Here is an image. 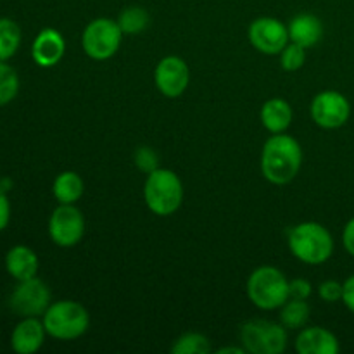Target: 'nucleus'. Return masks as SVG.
<instances>
[{"mask_svg": "<svg viewBox=\"0 0 354 354\" xmlns=\"http://www.w3.org/2000/svg\"><path fill=\"white\" fill-rule=\"evenodd\" d=\"M54 197L61 204H73L83 196V180L78 173L64 171L54 180Z\"/></svg>", "mask_w": 354, "mask_h": 354, "instance_id": "19", "label": "nucleus"}, {"mask_svg": "<svg viewBox=\"0 0 354 354\" xmlns=\"http://www.w3.org/2000/svg\"><path fill=\"white\" fill-rule=\"evenodd\" d=\"M6 268L17 282L33 279L38 272V258L26 245H14L6 256Z\"/></svg>", "mask_w": 354, "mask_h": 354, "instance_id": "17", "label": "nucleus"}, {"mask_svg": "<svg viewBox=\"0 0 354 354\" xmlns=\"http://www.w3.org/2000/svg\"><path fill=\"white\" fill-rule=\"evenodd\" d=\"M344 290H342V301L348 306V310L354 313V275L349 277L344 283Z\"/></svg>", "mask_w": 354, "mask_h": 354, "instance_id": "30", "label": "nucleus"}, {"mask_svg": "<svg viewBox=\"0 0 354 354\" xmlns=\"http://www.w3.org/2000/svg\"><path fill=\"white\" fill-rule=\"evenodd\" d=\"M156 162H158V159H156L154 152L149 151L147 147L140 149V151L137 152V165L140 166L142 169H145V171H154Z\"/></svg>", "mask_w": 354, "mask_h": 354, "instance_id": "28", "label": "nucleus"}, {"mask_svg": "<svg viewBox=\"0 0 354 354\" xmlns=\"http://www.w3.org/2000/svg\"><path fill=\"white\" fill-rule=\"evenodd\" d=\"M349 114H351L349 100L335 90L320 92L311 102V118L318 127L327 128V130H334L346 124Z\"/></svg>", "mask_w": 354, "mask_h": 354, "instance_id": "10", "label": "nucleus"}, {"mask_svg": "<svg viewBox=\"0 0 354 354\" xmlns=\"http://www.w3.org/2000/svg\"><path fill=\"white\" fill-rule=\"evenodd\" d=\"M324 37V24L313 14H299L289 24V38L294 44L308 48L317 45Z\"/></svg>", "mask_w": 354, "mask_h": 354, "instance_id": "16", "label": "nucleus"}, {"mask_svg": "<svg viewBox=\"0 0 354 354\" xmlns=\"http://www.w3.org/2000/svg\"><path fill=\"white\" fill-rule=\"evenodd\" d=\"M242 344L252 354H282L287 348V330L283 325L268 320H251L242 325Z\"/></svg>", "mask_w": 354, "mask_h": 354, "instance_id": "6", "label": "nucleus"}, {"mask_svg": "<svg viewBox=\"0 0 354 354\" xmlns=\"http://www.w3.org/2000/svg\"><path fill=\"white\" fill-rule=\"evenodd\" d=\"M211 351L209 341L201 334H185L173 344V354H206Z\"/></svg>", "mask_w": 354, "mask_h": 354, "instance_id": "24", "label": "nucleus"}, {"mask_svg": "<svg viewBox=\"0 0 354 354\" xmlns=\"http://www.w3.org/2000/svg\"><path fill=\"white\" fill-rule=\"evenodd\" d=\"M66 50V41L57 30L45 28L37 35L31 47L33 61L41 68H50L55 66L62 59Z\"/></svg>", "mask_w": 354, "mask_h": 354, "instance_id": "13", "label": "nucleus"}, {"mask_svg": "<svg viewBox=\"0 0 354 354\" xmlns=\"http://www.w3.org/2000/svg\"><path fill=\"white\" fill-rule=\"evenodd\" d=\"M261 123L272 133H283L292 123V109L283 99H270L261 107Z\"/></svg>", "mask_w": 354, "mask_h": 354, "instance_id": "18", "label": "nucleus"}, {"mask_svg": "<svg viewBox=\"0 0 354 354\" xmlns=\"http://www.w3.org/2000/svg\"><path fill=\"white\" fill-rule=\"evenodd\" d=\"M249 40L263 54H280L289 44V28L275 17H258L249 26Z\"/></svg>", "mask_w": 354, "mask_h": 354, "instance_id": "11", "label": "nucleus"}, {"mask_svg": "<svg viewBox=\"0 0 354 354\" xmlns=\"http://www.w3.org/2000/svg\"><path fill=\"white\" fill-rule=\"evenodd\" d=\"M156 86L165 97H180L190 82V69L183 59L169 55L159 61L156 68Z\"/></svg>", "mask_w": 354, "mask_h": 354, "instance_id": "12", "label": "nucleus"}, {"mask_svg": "<svg viewBox=\"0 0 354 354\" xmlns=\"http://www.w3.org/2000/svg\"><path fill=\"white\" fill-rule=\"evenodd\" d=\"M149 23H151V16H149L147 10L138 6L127 7V9L121 10L120 17H118V24H120L121 31L130 35L144 31L149 26Z\"/></svg>", "mask_w": 354, "mask_h": 354, "instance_id": "22", "label": "nucleus"}, {"mask_svg": "<svg viewBox=\"0 0 354 354\" xmlns=\"http://www.w3.org/2000/svg\"><path fill=\"white\" fill-rule=\"evenodd\" d=\"M19 92V78L17 73L6 64V61H0V106L9 104Z\"/></svg>", "mask_w": 354, "mask_h": 354, "instance_id": "23", "label": "nucleus"}, {"mask_svg": "<svg viewBox=\"0 0 354 354\" xmlns=\"http://www.w3.org/2000/svg\"><path fill=\"white\" fill-rule=\"evenodd\" d=\"M244 351H245V349H239V348H223V349H220V351H218V353H237V354H242Z\"/></svg>", "mask_w": 354, "mask_h": 354, "instance_id": "32", "label": "nucleus"}, {"mask_svg": "<svg viewBox=\"0 0 354 354\" xmlns=\"http://www.w3.org/2000/svg\"><path fill=\"white\" fill-rule=\"evenodd\" d=\"M21 44V30L12 19L0 17V61H7L17 52Z\"/></svg>", "mask_w": 354, "mask_h": 354, "instance_id": "20", "label": "nucleus"}, {"mask_svg": "<svg viewBox=\"0 0 354 354\" xmlns=\"http://www.w3.org/2000/svg\"><path fill=\"white\" fill-rule=\"evenodd\" d=\"M45 327L41 322L37 320V317L24 318L21 324L16 325L10 337L12 349L19 354H31L37 353L41 348L45 339Z\"/></svg>", "mask_w": 354, "mask_h": 354, "instance_id": "14", "label": "nucleus"}, {"mask_svg": "<svg viewBox=\"0 0 354 354\" xmlns=\"http://www.w3.org/2000/svg\"><path fill=\"white\" fill-rule=\"evenodd\" d=\"M296 349L299 354H337L339 341L327 328L310 327L297 335Z\"/></svg>", "mask_w": 354, "mask_h": 354, "instance_id": "15", "label": "nucleus"}, {"mask_svg": "<svg viewBox=\"0 0 354 354\" xmlns=\"http://www.w3.org/2000/svg\"><path fill=\"white\" fill-rule=\"evenodd\" d=\"M303 165V149L296 138L275 133L261 152V171L268 182L286 185L292 182Z\"/></svg>", "mask_w": 354, "mask_h": 354, "instance_id": "1", "label": "nucleus"}, {"mask_svg": "<svg viewBox=\"0 0 354 354\" xmlns=\"http://www.w3.org/2000/svg\"><path fill=\"white\" fill-rule=\"evenodd\" d=\"M9 306L19 317H40L50 306V290L44 280L37 277L21 280L10 294Z\"/></svg>", "mask_w": 354, "mask_h": 354, "instance_id": "8", "label": "nucleus"}, {"mask_svg": "<svg viewBox=\"0 0 354 354\" xmlns=\"http://www.w3.org/2000/svg\"><path fill=\"white\" fill-rule=\"evenodd\" d=\"M145 204L158 216H168L180 207L183 187L178 175L171 169H158L149 173L144 187Z\"/></svg>", "mask_w": 354, "mask_h": 354, "instance_id": "3", "label": "nucleus"}, {"mask_svg": "<svg viewBox=\"0 0 354 354\" xmlns=\"http://www.w3.org/2000/svg\"><path fill=\"white\" fill-rule=\"evenodd\" d=\"M289 248L299 261L306 265H322L328 261L334 252V239L324 225L306 221L290 230Z\"/></svg>", "mask_w": 354, "mask_h": 354, "instance_id": "2", "label": "nucleus"}, {"mask_svg": "<svg viewBox=\"0 0 354 354\" xmlns=\"http://www.w3.org/2000/svg\"><path fill=\"white\" fill-rule=\"evenodd\" d=\"M121 38H123V31H121L118 21L99 17L86 24L82 37V45L88 57L95 59V61H104L116 54L121 45Z\"/></svg>", "mask_w": 354, "mask_h": 354, "instance_id": "7", "label": "nucleus"}, {"mask_svg": "<svg viewBox=\"0 0 354 354\" xmlns=\"http://www.w3.org/2000/svg\"><path fill=\"white\" fill-rule=\"evenodd\" d=\"M90 324L85 308L75 301H57L44 313V327L48 335L59 341L82 337Z\"/></svg>", "mask_w": 354, "mask_h": 354, "instance_id": "4", "label": "nucleus"}, {"mask_svg": "<svg viewBox=\"0 0 354 354\" xmlns=\"http://www.w3.org/2000/svg\"><path fill=\"white\" fill-rule=\"evenodd\" d=\"M310 318V306L304 299H292L283 304V310L280 313V320L286 328L296 330L303 328Z\"/></svg>", "mask_w": 354, "mask_h": 354, "instance_id": "21", "label": "nucleus"}, {"mask_svg": "<svg viewBox=\"0 0 354 354\" xmlns=\"http://www.w3.org/2000/svg\"><path fill=\"white\" fill-rule=\"evenodd\" d=\"M280 54H282V57H280V61H282V68L286 69V71H297V69L303 68L304 61H306L304 47L294 44V41L292 44H287L286 48H283Z\"/></svg>", "mask_w": 354, "mask_h": 354, "instance_id": "25", "label": "nucleus"}, {"mask_svg": "<svg viewBox=\"0 0 354 354\" xmlns=\"http://www.w3.org/2000/svg\"><path fill=\"white\" fill-rule=\"evenodd\" d=\"M85 234V220L78 207L73 204H61L48 220V235L54 244L61 248H73Z\"/></svg>", "mask_w": 354, "mask_h": 354, "instance_id": "9", "label": "nucleus"}, {"mask_svg": "<svg viewBox=\"0 0 354 354\" xmlns=\"http://www.w3.org/2000/svg\"><path fill=\"white\" fill-rule=\"evenodd\" d=\"M342 242H344V248L349 254L354 256V218L348 221V225L344 227L342 232Z\"/></svg>", "mask_w": 354, "mask_h": 354, "instance_id": "31", "label": "nucleus"}, {"mask_svg": "<svg viewBox=\"0 0 354 354\" xmlns=\"http://www.w3.org/2000/svg\"><path fill=\"white\" fill-rule=\"evenodd\" d=\"M290 299H304L311 296V283L304 279H296L289 282Z\"/></svg>", "mask_w": 354, "mask_h": 354, "instance_id": "27", "label": "nucleus"}, {"mask_svg": "<svg viewBox=\"0 0 354 354\" xmlns=\"http://www.w3.org/2000/svg\"><path fill=\"white\" fill-rule=\"evenodd\" d=\"M249 299L261 310H275L289 301V282L280 270L259 266L248 280Z\"/></svg>", "mask_w": 354, "mask_h": 354, "instance_id": "5", "label": "nucleus"}, {"mask_svg": "<svg viewBox=\"0 0 354 354\" xmlns=\"http://www.w3.org/2000/svg\"><path fill=\"white\" fill-rule=\"evenodd\" d=\"M342 290H344V286L337 280H325L320 286L318 292H320V297L327 303H337V301H342Z\"/></svg>", "mask_w": 354, "mask_h": 354, "instance_id": "26", "label": "nucleus"}, {"mask_svg": "<svg viewBox=\"0 0 354 354\" xmlns=\"http://www.w3.org/2000/svg\"><path fill=\"white\" fill-rule=\"evenodd\" d=\"M9 218H10L9 199H7L6 192L0 189V232L7 227V223H9Z\"/></svg>", "mask_w": 354, "mask_h": 354, "instance_id": "29", "label": "nucleus"}]
</instances>
